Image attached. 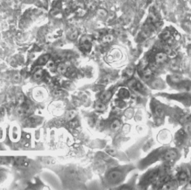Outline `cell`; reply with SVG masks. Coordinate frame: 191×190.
I'll use <instances>...</instances> for the list:
<instances>
[{
    "label": "cell",
    "instance_id": "1",
    "mask_svg": "<svg viewBox=\"0 0 191 190\" xmlns=\"http://www.w3.org/2000/svg\"><path fill=\"white\" fill-rule=\"evenodd\" d=\"M108 179L111 183H118L122 179V174L119 171H112L108 175Z\"/></svg>",
    "mask_w": 191,
    "mask_h": 190
},
{
    "label": "cell",
    "instance_id": "2",
    "mask_svg": "<svg viewBox=\"0 0 191 190\" xmlns=\"http://www.w3.org/2000/svg\"><path fill=\"white\" fill-rule=\"evenodd\" d=\"M81 42V47L83 50H85L86 51H89L91 49L92 43H91V39L88 36L83 37L80 40Z\"/></svg>",
    "mask_w": 191,
    "mask_h": 190
},
{
    "label": "cell",
    "instance_id": "3",
    "mask_svg": "<svg viewBox=\"0 0 191 190\" xmlns=\"http://www.w3.org/2000/svg\"><path fill=\"white\" fill-rule=\"evenodd\" d=\"M13 162L16 166L26 167L28 165V160L25 157H17L13 159Z\"/></svg>",
    "mask_w": 191,
    "mask_h": 190
},
{
    "label": "cell",
    "instance_id": "4",
    "mask_svg": "<svg viewBox=\"0 0 191 190\" xmlns=\"http://www.w3.org/2000/svg\"><path fill=\"white\" fill-rule=\"evenodd\" d=\"M176 157H177V152L175 150H169L165 153L164 157L165 160L169 161L174 159Z\"/></svg>",
    "mask_w": 191,
    "mask_h": 190
},
{
    "label": "cell",
    "instance_id": "5",
    "mask_svg": "<svg viewBox=\"0 0 191 190\" xmlns=\"http://www.w3.org/2000/svg\"><path fill=\"white\" fill-rule=\"evenodd\" d=\"M49 58H50L49 55H42V56H40V58L38 59V60H37L36 62V64L37 65H40V66L44 65V64H46V63L49 60Z\"/></svg>",
    "mask_w": 191,
    "mask_h": 190
},
{
    "label": "cell",
    "instance_id": "6",
    "mask_svg": "<svg viewBox=\"0 0 191 190\" xmlns=\"http://www.w3.org/2000/svg\"><path fill=\"white\" fill-rule=\"evenodd\" d=\"M167 59V55L164 52H160V53H158L155 56V61L158 63H164L166 61V60Z\"/></svg>",
    "mask_w": 191,
    "mask_h": 190
},
{
    "label": "cell",
    "instance_id": "7",
    "mask_svg": "<svg viewBox=\"0 0 191 190\" xmlns=\"http://www.w3.org/2000/svg\"><path fill=\"white\" fill-rule=\"evenodd\" d=\"M38 123V119L35 117H30L26 120V125L28 127H32Z\"/></svg>",
    "mask_w": 191,
    "mask_h": 190
},
{
    "label": "cell",
    "instance_id": "8",
    "mask_svg": "<svg viewBox=\"0 0 191 190\" xmlns=\"http://www.w3.org/2000/svg\"><path fill=\"white\" fill-rule=\"evenodd\" d=\"M112 93L110 91H106L101 96V100L102 102H107L111 98Z\"/></svg>",
    "mask_w": 191,
    "mask_h": 190
},
{
    "label": "cell",
    "instance_id": "9",
    "mask_svg": "<svg viewBox=\"0 0 191 190\" xmlns=\"http://www.w3.org/2000/svg\"><path fill=\"white\" fill-rule=\"evenodd\" d=\"M184 136H185V134H184V132L183 130H181L178 131V133L176 135V141L177 142V143L180 144L184 140Z\"/></svg>",
    "mask_w": 191,
    "mask_h": 190
},
{
    "label": "cell",
    "instance_id": "10",
    "mask_svg": "<svg viewBox=\"0 0 191 190\" xmlns=\"http://www.w3.org/2000/svg\"><path fill=\"white\" fill-rule=\"evenodd\" d=\"M76 115V111L74 110H70L67 112V115H66V119L68 120V121H70V120L73 119L75 118Z\"/></svg>",
    "mask_w": 191,
    "mask_h": 190
},
{
    "label": "cell",
    "instance_id": "11",
    "mask_svg": "<svg viewBox=\"0 0 191 190\" xmlns=\"http://www.w3.org/2000/svg\"><path fill=\"white\" fill-rule=\"evenodd\" d=\"M41 161L43 163L47 165H51L54 164L55 163V160L52 157H42Z\"/></svg>",
    "mask_w": 191,
    "mask_h": 190
},
{
    "label": "cell",
    "instance_id": "12",
    "mask_svg": "<svg viewBox=\"0 0 191 190\" xmlns=\"http://www.w3.org/2000/svg\"><path fill=\"white\" fill-rule=\"evenodd\" d=\"M118 96L120 98H127L129 96L128 90L126 89H124V88H123V89H121L119 91Z\"/></svg>",
    "mask_w": 191,
    "mask_h": 190
},
{
    "label": "cell",
    "instance_id": "13",
    "mask_svg": "<svg viewBox=\"0 0 191 190\" xmlns=\"http://www.w3.org/2000/svg\"><path fill=\"white\" fill-rule=\"evenodd\" d=\"M120 122H119L118 119H115L113 121V122L111 123V125H110V128L113 130H117L120 128Z\"/></svg>",
    "mask_w": 191,
    "mask_h": 190
},
{
    "label": "cell",
    "instance_id": "14",
    "mask_svg": "<svg viewBox=\"0 0 191 190\" xmlns=\"http://www.w3.org/2000/svg\"><path fill=\"white\" fill-rule=\"evenodd\" d=\"M13 162V158L8 157H0V164H7Z\"/></svg>",
    "mask_w": 191,
    "mask_h": 190
},
{
    "label": "cell",
    "instance_id": "15",
    "mask_svg": "<svg viewBox=\"0 0 191 190\" xmlns=\"http://www.w3.org/2000/svg\"><path fill=\"white\" fill-rule=\"evenodd\" d=\"M67 68H68V67H67V66H66L65 64H64V63H60V64H58V66L57 69L60 73L65 74L67 70Z\"/></svg>",
    "mask_w": 191,
    "mask_h": 190
},
{
    "label": "cell",
    "instance_id": "16",
    "mask_svg": "<svg viewBox=\"0 0 191 190\" xmlns=\"http://www.w3.org/2000/svg\"><path fill=\"white\" fill-rule=\"evenodd\" d=\"M43 71L40 69V70H38L36 72H35V74L33 75V77H34V79L35 80H38V79H40L41 78L43 77Z\"/></svg>",
    "mask_w": 191,
    "mask_h": 190
},
{
    "label": "cell",
    "instance_id": "17",
    "mask_svg": "<svg viewBox=\"0 0 191 190\" xmlns=\"http://www.w3.org/2000/svg\"><path fill=\"white\" fill-rule=\"evenodd\" d=\"M78 36V31L76 29H72L70 30L69 31V34H68V37L71 40H74Z\"/></svg>",
    "mask_w": 191,
    "mask_h": 190
},
{
    "label": "cell",
    "instance_id": "18",
    "mask_svg": "<svg viewBox=\"0 0 191 190\" xmlns=\"http://www.w3.org/2000/svg\"><path fill=\"white\" fill-rule=\"evenodd\" d=\"M95 108L98 111H104L105 110V106L103 102H97L95 105Z\"/></svg>",
    "mask_w": 191,
    "mask_h": 190
},
{
    "label": "cell",
    "instance_id": "19",
    "mask_svg": "<svg viewBox=\"0 0 191 190\" xmlns=\"http://www.w3.org/2000/svg\"><path fill=\"white\" fill-rule=\"evenodd\" d=\"M164 113V109L160 107H157L156 109H155V114H156L157 116L161 117L163 116V115Z\"/></svg>",
    "mask_w": 191,
    "mask_h": 190
},
{
    "label": "cell",
    "instance_id": "20",
    "mask_svg": "<svg viewBox=\"0 0 191 190\" xmlns=\"http://www.w3.org/2000/svg\"><path fill=\"white\" fill-rule=\"evenodd\" d=\"M151 75H152V72L149 68L146 69L144 72H143V77H144L145 79H149L151 77Z\"/></svg>",
    "mask_w": 191,
    "mask_h": 190
},
{
    "label": "cell",
    "instance_id": "21",
    "mask_svg": "<svg viewBox=\"0 0 191 190\" xmlns=\"http://www.w3.org/2000/svg\"><path fill=\"white\" fill-rule=\"evenodd\" d=\"M69 127L72 128H77V127L78 126V122L77 120L72 119L69 121Z\"/></svg>",
    "mask_w": 191,
    "mask_h": 190
},
{
    "label": "cell",
    "instance_id": "22",
    "mask_svg": "<svg viewBox=\"0 0 191 190\" xmlns=\"http://www.w3.org/2000/svg\"><path fill=\"white\" fill-rule=\"evenodd\" d=\"M171 80H172V82L178 83L180 82V80H181V77L178 76V75H174V76H171Z\"/></svg>",
    "mask_w": 191,
    "mask_h": 190
},
{
    "label": "cell",
    "instance_id": "23",
    "mask_svg": "<svg viewBox=\"0 0 191 190\" xmlns=\"http://www.w3.org/2000/svg\"><path fill=\"white\" fill-rule=\"evenodd\" d=\"M169 37H170V33H169V31H164V32L162 33V34L160 35V38L163 40H167Z\"/></svg>",
    "mask_w": 191,
    "mask_h": 190
},
{
    "label": "cell",
    "instance_id": "24",
    "mask_svg": "<svg viewBox=\"0 0 191 190\" xmlns=\"http://www.w3.org/2000/svg\"><path fill=\"white\" fill-rule=\"evenodd\" d=\"M178 179L181 181H184V180H186L188 179V175L185 172H181L180 173V175H178Z\"/></svg>",
    "mask_w": 191,
    "mask_h": 190
},
{
    "label": "cell",
    "instance_id": "25",
    "mask_svg": "<svg viewBox=\"0 0 191 190\" xmlns=\"http://www.w3.org/2000/svg\"><path fill=\"white\" fill-rule=\"evenodd\" d=\"M134 87L136 88L137 89H138V90H143V85L141 84V83H140L139 81H137L136 84H135V86H134Z\"/></svg>",
    "mask_w": 191,
    "mask_h": 190
},
{
    "label": "cell",
    "instance_id": "26",
    "mask_svg": "<svg viewBox=\"0 0 191 190\" xmlns=\"http://www.w3.org/2000/svg\"><path fill=\"white\" fill-rule=\"evenodd\" d=\"M63 91L60 90V89H56V90L54 91L53 93V95L55 96H58V97H60V96H61L63 95Z\"/></svg>",
    "mask_w": 191,
    "mask_h": 190
},
{
    "label": "cell",
    "instance_id": "27",
    "mask_svg": "<svg viewBox=\"0 0 191 190\" xmlns=\"http://www.w3.org/2000/svg\"><path fill=\"white\" fill-rule=\"evenodd\" d=\"M183 87L184 89H188V90H191V84L189 82H185L183 84Z\"/></svg>",
    "mask_w": 191,
    "mask_h": 190
},
{
    "label": "cell",
    "instance_id": "28",
    "mask_svg": "<svg viewBox=\"0 0 191 190\" xmlns=\"http://www.w3.org/2000/svg\"><path fill=\"white\" fill-rule=\"evenodd\" d=\"M5 114V110L3 108H0V117H2Z\"/></svg>",
    "mask_w": 191,
    "mask_h": 190
},
{
    "label": "cell",
    "instance_id": "29",
    "mask_svg": "<svg viewBox=\"0 0 191 190\" xmlns=\"http://www.w3.org/2000/svg\"><path fill=\"white\" fill-rule=\"evenodd\" d=\"M187 189H191V178L190 179L189 182H188V187H187Z\"/></svg>",
    "mask_w": 191,
    "mask_h": 190
}]
</instances>
